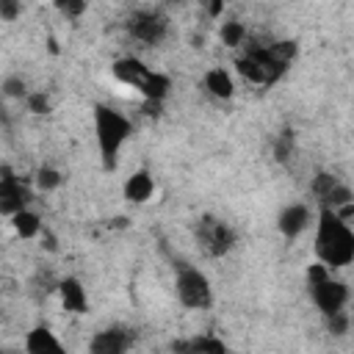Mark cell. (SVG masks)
I'll return each instance as SVG.
<instances>
[{"label": "cell", "mask_w": 354, "mask_h": 354, "mask_svg": "<svg viewBox=\"0 0 354 354\" xmlns=\"http://www.w3.org/2000/svg\"><path fill=\"white\" fill-rule=\"evenodd\" d=\"M315 257L329 271L343 268L354 260V232L348 221H343L332 207L318 205V221H315Z\"/></svg>", "instance_id": "cell-1"}, {"label": "cell", "mask_w": 354, "mask_h": 354, "mask_svg": "<svg viewBox=\"0 0 354 354\" xmlns=\"http://www.w3.org/2000/svg\"><path fill=\"white\" fill-rule=\"evenodd\" d=\"M94 136H97V149H100V163L105 171H113L119 166V152L133 136V122L113 111L111 105L97 102L94 105Z\"/></svg>", "instance_id": "cell-2"}, {"label": "cell", "mask_w": 354, "mask_h": 354, "mask_svg": "<svg viewBox=\"0 0 354 354\" xmlns=\"http://www.w3.org/2000/svg\"><path fill=\"white\" fill-rule=\"evenodd\" d=\"M174 293L185 310H207L213 304L210 279L205 277V271L188 263H180L174 271Z\"/></svg>", "instance_id": "cell-3"}, {"label": "cell", "mask_w": 354, "mask_h": 354, "mask_svg": "<svg viewBox=\"0 0 354 354\" xmlns=\"http://www.w3.org/2000/svg\"><path fill=\"white\" fill-rule=\"evenodd\" d=\"M307 288H310L313 304H315L324 315H332V313H337V310H346L348 296H351V293H348V285L340 282V279H335L332 271H329L326 277L315 279V282H307Z\"/></svg>", "instance_id": "cell-4"}, {"label": "cell", "mask_w": 354, "mask_h": 354, "mask_svg": "<svg viewBox=\"0 0 354 354\" xmlns=\"http://www.w3.org/2000/svg\"><path fill=\"white\" fill-rule=\"evenodd\" d=\"M127 30L141 44H160L166 39V33H169V17L163 11L144 8V11H136L127 19Z\"/></svg>", "instance_id": "cell-5"}, {"label": "cell", "mask_w": 354, "mask_h": 354, "mask_svg": "<svg viewBox=\"0 0 354 354\" xmlns=\"http://www.w3.org/2000/svg\"><path fill=\"white\" fill-rule=\"evenodd\" d=\"M196 238H199L202 249H205L210 257H224V254L235 246V230H232L227 221L213 218V216H205V218L199 221Z\"/></svg>", "instance_id": "cell-6"}, {"label": "cell", "mask_w": 354, "mask_h": 354, "mask_svg": "<svg viewBox=\"0 0 354 354\" xmlns=\"http://www.w3.org/2000/svg\"><path fill=\"white\" fill-rule=\"evenodd\" d=\"M28 202H30L28 185L8 166H0V213L14 216L17 210L28 207Z\"/></svg>", "instance_id": "cell-7"}, {"label": "cell", "mask_w": 354, "mask_h": 354, "mask_svg": "<svg viewBox=\"0 0 354 354\" xmlns=\"http://www.w3.org/2000/svg\"><path fill=\"white\" fill-rule=\"evenodd\" d=\"M130 346H133V335L127 329H122V326L102 329L88 340V351L91 354H124Z\"/></svg>", "instance_id": "cell-8"}, {"label": "cell", "mask_w": 354, "mask_h": 354, "mask_svg": "<svg viewBox=\"0 0 354 354\" xmlns=\"http://www.w3.org/2000/svg\"><path fill=\"white\" fill-rule=\"evenodd\" d=\"M310 218H313L310 216V207L301 205V202H296V205L282 207V213L277 216V230L282 232V238L293 241V238H299L310 227Z\"/></svg>", "instance_id": "cell-9"}, {"label": "cell", "mask_w": 354, "mask_h": 354, "mask_svg": "<svg viewBox=\"0 0 354 354\" xmlns=\"http://www.w3.org/2000/svg\"><path fill=\"white\" fill-rule=\"evenodd\" d=\"M122 194H124V199L133 202V205L149 202L152 194H155V177H152V171H149V169H136V171L124 180Z\"/></svg>", "instance_id": "cell-10"}, {"label": "cell", "mask_w": 354, "mask_h": 354, "mask_svg": "<svg viewBox=\"0 0 354 354\" xmlns=\"http://www.w3.org/2000/svg\"><path fill=\"white\" fill-rule=\"evenodd\" d=\"M58 296H61V307L66 313H88V296H86V288L77 277H64L58 282Z\"/></svg>", "instance_id": "cell-11"}, {"label": "cell", "mask_w": 354, "mask_h": 354, "mask_svg": "<svg viewBox=\"0 0 354 354\" xmlns=\"http://www.w3.org/2000/svg\"><path fill=\"white\" fill-rule=\"evenodd\" d=\"M25 351L28 354H64V343L55 337V332L44 324L33 326L25 337Z\"/></svg>", "instance_id": "cell-12"}, {"label": "cell", "mask_w": 354, "mask_h": 354, "mask_svg": "<svg viewBox=\"0 0 354 354\" xmlns=\"http://www.w3.org/2000/svg\"><path fill=\"white\" fill-rule=\"evenodd\" d=\"M111 72H113V77H116L119 83H124V86H133V88H138V86H141V80L147 77L149 66H147L144 61L133 58V55H124V58H116V61H113Z\"/></svg>", "instance_id": "cell-13"}, {"label": "cell", "mask_w": 354, "mask_h": 354, "mask_svg": "<svg viewBox=\"0 0 354 354\" xmlns=\"http://www.w3.org/2000/svg\"><path fill=\"white\" fill-rule=\"evenodd\" d=\"M202 86H205V88H207V94H210V97H216V100H230V97L235 94V83H232L230 72H227V69H221V66L207 69V72H205V77H202Z\"/></svg>", "instance_id": "cell-14"}, {"label": "cell", "mask_w": 354, "mask_h": 354, "mask_svg": "<svg viewBox=\"0 0 354 354\" xmlns=\"http://www.w3.org/2000/svg\"><path fill=\"white\" fill-rule=\"evenodd\" d=\"M171 348L174 351H191V354H224L227 343L213 337V335H196V337H188V340H174Z\"/></svg>", "instance_id": "cell-15"}, {"label": "cell", "mask_w": 354, "mask_h": 354, "mask_svg": "<svg viewBox=\"0 0 354 354\" xmlns=\"http://www.w3.org/2000/svg\"><path fill=\"white\" fill-rule=\"evenodd\" d=\"M169 88H171V77L163 75V72H155V69H149L147 77H144L141 86H138V91H141L144 100H149V102H163V100L169 97Z\"/></svg>", "instance_id": "cell-16"}, {"label": "cell", "mask_w": 354, "mask_h": 354, "mask_svg": "<svg viewBox=\"0 0 354 354\" xmlns=\"http://www.w3.org/2000/svg\"><path fill=\"white\" fill-rule=\"evenodd\" d=\"M11 227H14V232H17L19 238H36L44 224H41L39 213H33L30 207H22V210H17V213L11 216Z\"/></svg>", "instance_id": "cell-17"}, {"label": "cell", "mask_w": 354, "mask_h": 354, "mask_svg": "<svg viewBox=\"0 0 354 354\" xmlns=\"http://www.w3.org/2000/svg\"><path fill=\"white\" fill-rule=\"evenodd\" d=\"M235 69L249 80V83H257V86H268V77H266V69L249 55V53H243L241 58H235Z\"/></svg>", "instance_id": "cell-18"}, {"label": "cell", "mask_w": 354, "mask_h": 354, "mask_svg": "<svg viewBox=\"0 0 354 354\" xmlns=\"http://www.w3.org/2000/svg\"><path fill=\"white\" fill-rule=\"evenodd\" d=\"M218 39H221V44L224 47H241L243 41H246V25L243 22H238V19H230V22H224L221 28H218Z\"/></svg>", "instance_id": "cell-19"}, {"label": "cell", "mask_w": 354, "mask_h": 354, "mask_svg": "<svg viewBox=\"0 0 354 354\" xmlns=\"http://www.w3.org/2000/svg\"><path fill=\"white\" fill-rule=\"evenodd\" d=\"M340 180L335 177V174H329V171H318L315 177H313V196L318 199V205H326L329 202V194H332V188L337 185Z\"/></svg>", "instance_id": "cell-20"}, {"label": "cell", "mask_w": 354, "mask_h": 354, "mask_svg": "<svg viewBox=\"0 0 354 354\" xmlns=\"http://www.w3.org/2000/svg\"><path fill=\"white\" fill-rule=\"evenodd\" d=\"M33 183H36L39 191H55V188L64 183V174H61L55 166H39Z\"/></svg>", "instance_id": "cell-21"}, {"label": "cell", "mask_w": 354, "mask_h": 354, "mask_svg": "<svg viewBox=\"0 0 354 354\" xmlns=\"http://www.w3.org/2000/svg\"><path fill=\"white\" fill-rule=\"evenodd\" d=\"M0 94L8 97V100H25L28 94V83L22 75H8L3 83H0Z\"/></svg>", "instance_id": "cell-22"}, {"label": "cell", "mask_w": 354, "mask_h": 354, "mask_svg": "<svg viewBox=\"0 0 354 354\" xmlns=\"http://www.w3.org/2000/svg\"><path fill=\"white\" fill-rule=\"evenodd\" d=\"M293 130H282L279 136H277V141H274V160L277 163H288L290 160V155H293Z\"/></svg>", "instance_id": "cell-23"}, {"label": "cell", "mask_w": 354, "mask_h": 354, "mask_svg": "<svg viewBox=\"0 0 354 354\" xmlns=\"http://www.w3.org/2000/svg\"><path fill=\"white\" fill-rule=\"evenodd\" d=\"M25 105H28V111L36 113V116L50 113V97H47L44 91H28V94H25Z\"/></svg>", "instance_id": "cell-24"}, {"label": "cell", "mask_w": 354, "mask_h": 354, "mask_svg": "<svg viewBox=\"0 0 354 354\" xmlns=\"http://www.w3.org/2000/svg\"><path fill=\"white\" fill-rule=\"evenodd\" d=\"M326 326H329V332H332L335 337H343V335L348 332V326H351V318H348L346 310H337V313L326 315Z\"/></svg>", "instance_id": "cell-25"}, {"label": "cell", "mask_w": 354, "mask_h": 354, "mask_svg": "<svg viewBox=\"0 0 354 354\" xmlns=\"http://www.w3.org/2000/svg\"><path fill=\"white\" fill-rule=\"evenodd\" d=\"M64 17H69V19H77L83 11H86V0H55L53 3Z\"/></svg>", "instance_id": "cell-26"}, {"label": "cell", "mask_w": 354, "mask_h": 354, "mask_svg": "<svg viewBox=\"0 0 354 354\" xmlns=\"http://www.w3.org/2000/svg\"><path fill=\"white\" fill-rule=\"evenodd\" d=\"M22 14V3L19 0H0V19L3 22H14Z\"/></svg>", "instance_id": "cell-27"}, {"label": "cell", "mask_w": 354, "mask_h": 354, "mask_svg": "<svg viewBox=\"0 0 354 354\" xmlns=\"http://www.w3.org/2000/svg\"><path fill=\"white\" fill-rule=\"evenodd\" d=\"M205 6H207V14H210V17H221L224 0H205Z\"/></svg>", "instance_id": "cell-28"}, {"label": "cell", "mask_w": 354, "mask_h": 354, "mask_svg": "<svg viewBox=\"0 0 354 354\" xmlns=\"http://www.w3.org/2000/svg\"><path fill=\"white\" fill-rule=\"evenodd\" d=\"M0 124H8V113H6V105L0 102Z\"/></svg>", "instance_id": "cell-29"}, {"label": "cell", "mask_w": 354, "mask_h": 354, "mask_svg": "<svg viewBox=\"0 0 354 354\" xmlns=\"http://www.w3.org/2000/svg\"><path fill=\"white\" fill-rule=\"evenodd\" d=\"M50 3H53V0H50Z\"/></svg>", "instance_id": "cell-30"}, {"label": "cell", "mask_w": 354, "mask_h": 354, "mask_svg": "<svg viewBox=\"0 0 354 354\" xmlns=\"http://www.w3.org/2000/svg\"><path fill=\"white\" fill-rule=\"evenodd\" d=\"M53 3H55V0H53Z\"/></svg>", "instance_id": "cell-31"}]
</instances>
